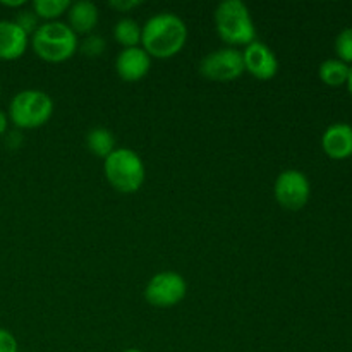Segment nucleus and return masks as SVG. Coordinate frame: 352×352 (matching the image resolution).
Returning a JSON list of instances; mask_svg holds the SVG:
<instances>
[{
  "label": "nucleus",
  "mask_w": 352,
  "mask_h": 352,
  "mask_svg": "<svg viewBox=\"0 0 352 352\" xmlns=\"http://www.w3.org/2000/svg\"><path fill=\"white\" fill-rule=\"evenodd\" d=\"M54 116V100L41 89H23L9 103V119L17 129H38Z\"/></svg>",
  "instance_id": "39448f33"
},
{
  "label": "nucleus",
  "mask_w": 352,
  "mask_h": 352,
  "mask_svg": "<svg viewBox=\"0 0 352 352\" xmlns=\"http://www.w3.org/2000/svg\"><path fill=\"white\" fill-rule=\"evenodd\" d=\"M347 89H349V93H351V96H352V67H351V71H349V79H347Z\"/></svg>",
  "instance_id": "393cba45"
},
{
  "label": "nucleus",
  "mask_w": 352,
  "mask_h": 352,
  "mask_svg": "<svg viewBox=\"0 0 352 352\" xmlns=\"http://www.w3.org/2000/svg\"><path fill=\"white\" fill-rule=\"evenodd\" d=\"M30 45L41 60L50 64L69 60L79 48L78 34L69 28V24L60 21L40 24L30 36Z\"/></svg>",
  "instance_id": "7ed1b4c3"
},
{
  "label": "nucleus",
  "mask_w": 352,
  "mask_h": 352,
  "mask_svg": "<svg viewBox=\"0 0 352 352\" xmlns=\"http://www.w3.org/2000/svg\"><path fill=\"white\" fill-rule=\"evenodd\" d=\"M103 174L117 192L133 195L144 184L146 168L136 151L131 148H116L103 160Z\"/></svg>",
  "instance_id": "20e7f679"
},
{
  "label": "nucleus",
  "mask_w": 352,
  "mask_h": 352,
  "mask_svg": "<svg viewBox=\"0 0 352 352\" xmlns=\"http://www.w3.org/2000/svg\"><path fill=\"white\" fill-rule=\"evenodd\" d=\"M0 93H2V86H0Z\"/></svg>",
  "instance_id": "bb28decb"
},
{
  "label": "nucleus",
  "mask_w": 352,
  "mask_h": 352,
  "mask_svg": "<svg viewBox=\"0 0 352 352\" xmlns=\"http://www.w3.org/2000/svg\"><path fill=\"white\" fill-rule=\"evenodd\" d=\"M336 54L344 64H352V28L340 31L336 38Z\"/></svg>",
  "instance_id": "a211bd4d"
},
{
  "label": "nucleus",
  "mask_w": 352,
  "mask_h": 352,
  "mask_svg": "<svg viewBox=\"0 0 352 352\" xmlns=\"http://www.w3.org/2000/svg\"><path fill=\"white\" fill-rule=\"evenodd\" d=\"M86 148L89 150V153L105 160L116 150V138H113L112 131L105 129V127H95L86 134Z\"/></svg>",
  "instance_id": "4468645a"
},
{
  "label": "nucleus",
  "mask_w": 352,
  "mask_h": 352,
  "mask_svg": "<svg viewBox=\"0 0 352 352\" xmlns=\"http://www.w3.org/2000/svg\"><path fill=\"white\" fill-rule=\"evenodd\" d=\"M322 148L332 160H346L352 157V126L336 122L325 129L322 136Z\"/></svg>",
  "instance_id": "9b49d317"
},
{
  "label": "nucleus",
  "mask_w": 352,
  "mask_h": 352,
  "mask_svg": "<svg viewBox=\"0 0 352 352\" xmlns=\"http://www.w3.org/2000/svg\"><path fill=\"white\" fill-rule=\"evenodd\" d=\"M349 71L351 67L347 64H344L339 58H327L320 64L318 76L322 79V82H325L327 86H332V88H339L344 86L349 79Z\"/></svg>",
  "instance_id": "2eb2a0df"
},
{
  "label": "nucleus",
  "mask_w": 352,
  "mask_h": 352,
  "mask_svg": "<svg viewBox=\"0 0 352 352\" xmlns=\"http://www.w3.org/2000/svg\"><path fill=\"white\" fill-rule=\"evenodd\" d=\"M122 352H143V351H140V349H126V351H122Z\"/></svg>",
  "instance_id": "a878e982"
},
{
  "label": "nucleus",
  "mask_w": 352,
  "mask_h": 352,
  "mask_svg": "<svg viewBox=\"0 0 352 352\" xmlns=\"http://www.w3.org/2000/svg\"><path fill=\"white\" fill-rule=\"evenodd\" d=\"M69 28L76 34H91L93 30L98 24V9L93 2L88 0H79V2L71 3L67 10Z\"/></svg>",
  "instance_id": "ddd939ff"
},
{
  "label": "nucleus",
  "mask_w": 352,
  "mask_h": 352,
  "mask_svg": "<svg viewBox=\"0 0 352 352\" xmlns=\"http://www.w3.org/2000/svg\"><path fill=\"white\" fill-rule=\"evenodd\" d=\"M0 352H17L16 337L6 329H0Z\"/></svg>",
  "instance_id": "412c9836"
},
{
  "label": "nucleus",
  "mask_w": 352,
  "mask_h": 352,
  "mask_svg": "<svg viewBox=\"0 0 352 352\" xmlns=\"http://www.w3.org/2000/svg\"><path fill=\"white\" fill-rule=\"evenodd\" d=\"M113 40L124 48L140 47L141 43V26L131 17L117 21L113 26Z\"/></svg>",
  "instance_id": "dca6fc26"
},
{
  "label": "nucleus",
  "mask_w": 352,
  "mask_h": 352,
  "mask_svg": "<svg viewBox=\"0 0 352 352\" xmlns=\"http://www.w3.org/2000/svg\"><path fill=\"white\" fill-rule=\"evenodd\" d=\"M7 126H9V117H7L6 113L0 110V136H2V134H6Z\"/></svg>",
  "instance_id": "5701e85b"
},
{
  "label": "nucleus",
  "mask_w": 352,
  "mask_h": 352,
  "mask_svg": "<svg viewBox=\"0 0 352 352\" xmlns=\"http://www.w3.org/2000/svg\"><path fill=\"white\" fill-rule=\"evenodd\" d=\"M38 21L40 19H38L36 14H34L33 10H23V12L17 14V17L14 23H16L17 26H19L21 30L28 34V36H31V34L38 30V26H40V24H38Z\"/></svg>",
  "instance_id": "aec40b11"
},
{
  "label": "nucleus",
  "mask_w": 352,
  "mask_h": 352,
  "mask_svg": "<svg viewBox=\"0 0 352 352\" xmlns=\"http://www.w3.org/2000/svg\"><path fill=\"white\" fill-rule=\"evenodd\" d=\"M199 74L215 82L236 81L244 74L243 52L230 47L210 52L199 62Z\"/></svg>",
  "instance_id": "0eeeda50"
},
{
  "label": "nucleus",
  "mask_w": 352,
  "mask_h": 352,
  "mask_svg": "<svg viewBox=\"0 0 352 352\" xmlns=\"http://www.w3.org/2000/svg\"><path fill=\"white\" fill-rule=\"evenodd\" d=\"M30 45V36L14 21L0 19V60H17Z\"/></svg>",
  "instance_id": "f8f14e48"
},
{
  "label": "nucleus",
  "mask_w": 352,
  "mask_h": 352,
  "mask_svg": "<svg viewBox=\"0 0 352 352\" xmlns=\"http://www.w3.org/2000/svg\"><path fill=\"white\" fill-rule=\"evenodd\" d=\"M79 48H81V52L86 55V57L96 58L105 52L107 41L103 40L100 34H88V36L82 40V43L79 45Z\"/></svg>",
  "instance_id": "6ab92c4d"
},
{
  "label": "nucleus",
  "mask_w": 352,
  "mask_h": 352,
  "mask_svg": "<svg viewBox=\"0 0 352 352\" xmlns=\"http://www.w3.org/2000/svg\"><path fill=\"white\" fill-rule=\"evenodd\" d=\"M243 60L244 71L250 72L253 78L260 79V81H268V79L275 78L278 72L277 55L263 41L254 40L253 43L244 47Z\"/></svg>",
  "instance_id": "1a4fd4ad"
},
{
  "label": "nucleus",
  "mask_w": 352,
  "mask_h": 352,
  "mask_svg": "<svg viewBox=\"0 0 352 352\" xmlns=\"http://www.w3.org/2000/svg\"><path fill=\"white\" fill-rule=\"evenodd\" d=\"M109 6L112 7V9H116L117 12H129V10L136 9L138 6H141L140 0H112V2H109Z\"/></svg>",
  "instance_id": "4be33fe9"
},
{
  "label": "nucleus",
  "mask_w": 352,
  "mask_h": 352,
  "mask_svg": "<svg viewBox=\"0 0 352 352\" xmlns=\"http://www.w3.org/2000/svg\"><path fill=\"white\" fill-rule=\"evenodd\" d=\"M3 7H10V9H16V7H24V0H17V2H7V0H2Z\"/></svg>",
  "instance_id": "b1692460"
},
{
  "label": "nucleus",
  "mask_w": 352,
  "mask_h": 352,
  "mask_svg": "<svg viewBox=\"0 0 352 352\" xmlns=\"http://www.w3.org/2000/svg\"><path fill=\"white\" fill-rule=\"evenodd\" d=\"M151 57L141 47L124 48L116 58V72L122 81H141L150 72Z\"/></svg>",
  "instance_id": "9d476101"
},
{
  "label": "nucleus",
  "mask_w": 352,
  "mask_h": 352,
  "mask_svg": "<svg viewBox=\"0 0 352 352\" xmlns=\"http://www.w3.org/2000/svg\"><path fill=\"white\" fill-rule=\"evenodd\" d=\"M274 195L278 205L289 212H299L305 208L311 196V184L305 172L289 168L280 172L275 179Z\"/></svg>",
  "instance_id": "6e6552de"
},
{
  "label": "nucleus",
  "mask_w": 352,
  "mask_h": 352,
  "mask_svg": "<svg viewBox=\"0 0 352 352\" xmlns=\"http://www.w3.org/2000/svg\"><path fill=\"white\" fill-rule=\"evenodd\" d=\"M188 26L172 12L151 16L141 28V48L151 58H172L186 47Z\"/></svg>",
  "instance_id": "f257e3e1"
},
{
  "label": "nucleus",
  "mask_w": 352,
  "mask_h": 352,
  "mask_svg": "<svg viewBox=\"0 0 352 352\" xmlns=\"http://www.w3.org/2000/svg\"><path fill=\"white\" fill-rule=\"evenodd\" d=\"M188 294V282L177 272H158L144 287V299L155 308H174Z\"/></svg>",
  "instance_id": "423d86ee"
},
{
  "label": "nucleus",
  "mask_w": 352,
  "mask_h": 352,
  "mask_svg": "<svg viewBox=\"0 0 352 352\" xmlns=\"http://www.w3.org/2000/svg\"><path fill=\"white\" fill-rule=\"evenodd\" d=\"M69 7H71L69 0H34L31 3V10L36 14L38 19H43L45 23L57 21L67 12Z\"/></svg>",
  "instance_id": "f3484780"
},
{
  "label": "nucleus",
  "mask_w": 352,
  "mask_h": 352,
  "mask_svg": "<svg viewBox=\"0 0 352 352\" xmlns=\"http://www.w3.org/2000/svg\"><path fill=\"white\" fill-rule=\"evenodd\" d=\"M215 30L223 43L230 48L248 47L256 40V28L250 9L241 0H223L217 6Z\"/></svg>",
  "instance_id": "f03ea898"
}]
</instances>
